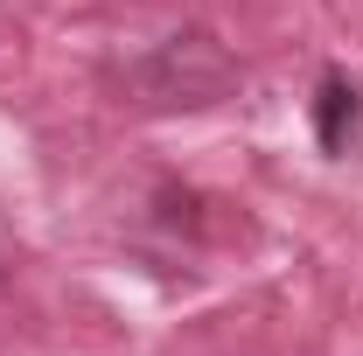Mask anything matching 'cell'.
I'll list each match as a JSON object with an SVG mask.
<instances>
[{
  "mask_svg": "<svg viewBox=\"0 0 363 356\" xmlns=\"http://www.w3.org/2000/svg\"><path fill=\"white\" fill-rule=\"evenodd\" d=\"M133 84L147 91V105H217L238 84V63L210 35H168L133 70Z\"/></svg>",
  "mask_w": 363,
  "mask_h": 356,
  "instance_id": "6da1fadb",
  "label": "cell"
},
{
  "mask_svg": "<svg viewBox=\"0 0 363 356\" xmlns=\"http://www.w3.org/2000/svg\"><path fill=\"white\" fill-rule=\"evenodd\" d=\"M357 119H363L357 84L328 70V77H321V98H315V133H321V147H328V154H342V147H350V133H357Z\"/></svg>",
  "mask_w": 363,
  "mask_h": 356,
  "instance_id": "7a4b0ae2",
  "label": "cell"
}]
</instances>
